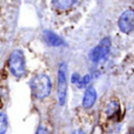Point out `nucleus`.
Masks as SVG:
<instances>
[{
	"label": "nucleus",
	"instance_id": "8",
	"mask_svg": "<svg viewBox=\"0 0 134 134\" xmlns=\"http://www.w3.org/2000/svg\"><path fill=\"white\" fill-rule=\"evenodd\" d=\"M52 4L54 5V7H57L59 9H66L69 8L73 4H75V1H73V0H55Z\"/></svg>",
	"mask_w": 134,
	"mask_h": 134
},
{
	"label": "nucleus",
	"instance_id": "5",
	"mask_svg": "<svg viewBox=\"0 0 134 134\" xmlns=\"http://www.w3.org/2000/svg\"><path fill=\"white\" fill-rule=\"evenodd\" d=\"M118 27L122 33H128L134 31V9H126L121 13L118 20Z\"/></svg>",
	"mask_w": 134,
	"mask_h": 134
},
{
	"label": "nucleus",
	"instance_id": "9",
	"mask_svg": "<svg viewBox=\"0 0 134 134\" xmlns=\"http://www.w3.org/2000/svg\"><path fill=\"white\" fill-rule=\"evenodd\" d=\"M118 109H119L118 101H111L106 107V114L108 116H113L114 114L118 112Z\"/></svg>",
	"mask_w": 134,
	"mask_h": 134
},
{
	"label": "nucleus",
	"instance_id": "10",
	"mask_svg": "<svg viewBox=\"0 0 134 134\" xmlns=\"http://www.w3.org/2000/svg\"><path fill=\"white\" fill-rule=\"evenodd\" d=\"M7 126H8V122H7V116L5 113L0 112V134H5L7 131Z\"/></svg>",
	"mask_w": 134,
	"mask_h": 134
},
{
	"label": "nucleus",
	"instance_id": "3",
	"mask_svg": "<svg viewBox=\"0 0 134 134\" xmlns=\"http://www.w3.org/2000/svg\"><path fill=\"white\" fill-rule=\"evenodd\" d=\"M67 65L61 63L58 68V99L59 104L64 105L66 101L67 94Z\"/></svg>",
	"mask_w": 134,
	"mask_h": 134
},
{
	"label": "nucleus",
	"instance_id": "12",
	"mask_svg": "<svg viewBox=\"0 0 134 134\" xmlns=\"http://www.w3.org/2000/svg\"><path fill=\"white\" fill-rule=\"evenodd\" d=\"M80 76H79L78 73H74L73 75H72V82L73 83H76V85H79V82H80Z\"/></svg>",
	"mask_w": 134,
	"mask_h": 134
},
{
	"label": "nucleus",
	"instance_id": "2",
	"mask_svg": "<svg viewBox=\"0 0 134 134\" xmlns=\"http://www.w3.org/2000/svg\"><path fill=\"white\" fill-rule=\"evenodd\" d=\"M8 67L15 78H21L26 73V61L21 49H14L8 59Z\"/></svg>",
	"mask_w": 134,
	"mask_h": 134
},
{
	"label": "nucleus",
	"instance_id": "11",
	"mask_svg": "<svg viewBox=\"0 0 134 134\" xmlns=\"http://www.w3.org/2000/svg\"><path fill=\"white\" fill-rule=\"evenodd\" d=\"M90 80H91V76L90 75H85L82 79L80 80V82H79V87H85V86H87L88 83H90Z\"/></svg>",
	"mask_w": 134,
	"mask_h": 134
},
{
	"label": "nucleus",
	"instance_id": "14",
	"mask_svg": "<svg viewBox=\"0 0 134 134\" xmlns=\"http://www.w3.org/2000/svg\"><path fill=\"white\" fill-rule=\"evenodd\" d=\"M72 134H86V133H83L82 131H80V130H78V131H75V132H73Z\"/></svg>",
	"mask_w": 134,
	"mask_h": 134
},
{
	"label": "nucleus",
	"instance_id": "6",
	"mask_svg": "<svg viewBox=\"0 0 134 134\" xmlns=\"http://www.w3.org/2000/svg\"><path fill=\"white\" fill-rule=\"evenodd\" d=\"M95 100H97V91L93 87L87 88L82 98V106L85 108H91L95 104Z\"/></svg>",
	"mask_w": 134,
	"mask_h": 134
},
{
	"label": "nucleus",
	"instance_id": "4",
	"mask_svg": "<svg viewBox=\"0 0 134 134\" xmlns=\"http://www.w3.org/2000/svg\"><path fill=\"white\" fill-rule=\"evenodd\" d=\"M109 49H111V40H109V38H104V39L91 51L90 59L93 63H100V61L104 60V59L108 55Z\"/></svg>",
	"mask_w": 134,
	"mask_h": 134
},
{
	"label": "nucleus",
	"instance_id": "7",
	"mask_svg": "<svg viewBox=\"0 0 134 134\" xmlns=\"http://www.w3.org/2000/svg\"><path fill=\"white\" fill-rule=\"evenodd\" d=\"M44 39L49 46H61L64 44L63 39L51 31H44Z\"/></svg>",
	"mask_w": 134,
	"mask_h": 134
},
{
	"label": "nucleus",
	"instance_id": "13",
	"mask_svg": "<svg viewBox=\"0 0 134 134\" xmlns=\"http://www.w3.org/2000/svg\"><path fill=\"white\" fill-rule=\"evenodd\" d=\"M35 134H48V131H47L46 127H44V126H40L39 128H38L37 133Z\"/></svg>",
	"mask_w": 134,
	"mask_h": 134
},
{
	"label": "nucleus",
	"instance_id": "1",
	"mask_svg": "<svg viewBox=\"0 0 134 134\" xmlns=\"http://www.w3.org/2000/svg\"><path fill=\"white\" fill-rule=\"evenodd\" d=\"M32 93L37 99H45L48 97L52 90L51 79L47 74H38L30 82Z\"/></svg>",
	"mask_w": 134,
	"mask_h": 134
},
{
	"label": "nucleus",
	"instance_id": "15",
	"mask_svg": "<svg viewBox=\"0 0 134 134\" xmlns=\"http://www.w3.org/2000/svg\"><path fill=\"white\" fill-rule=\"evenodd\" d=\"M130 134H134V132H132V133H130Z\"/></svg>",
	"mask_w": 134,
	"mask_h": 134
}]
</instances>
